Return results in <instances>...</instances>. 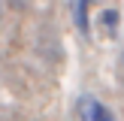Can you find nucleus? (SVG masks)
<instances>
[{"instance_id": "3", "label": "nucleus", "mask_w": 124, "mask_h": 121, "mask_svg": "<svg viewBox=\"0 0 124 121\" xmlns=\"http://www.w3.org/2000/svg\"><path fill=\"white\" fill-rule=\"evenodd\" d=\"M100 24H103V30H106L109 36H115V30H118V12H115V9H106L100 15Z\"/></svg>"}, {"instance_id": "1", "label": "nucleus", "mask_w": 124, "mask_h": 121, "mask_svg": "<svg viewBox=\"0 0 124 121\" xmlns=\"http://www.w3.org/2000/svg\"><path fill=\"white\" fill-rule=\"evenodd\" d=\"M79 112H82V121H115L112 112H109L97 97H91V94H85L82 100H79Z\"/></svg>"}, {"instance_id": "2", "label": "nucleus", "mask_w": 124, "mask_h": 121, "mask_svg": "<svg viewBox=\"0 0 124 121\" xmlns=\"http://www.w3.org/2000/svg\"><path fill=\"white\" fill-rule=\"evenodd\" d=\"M94 3V0H73V18H76V27L82 36L91 33V21H88V6Z\"/></svg>"}]
</instances>
